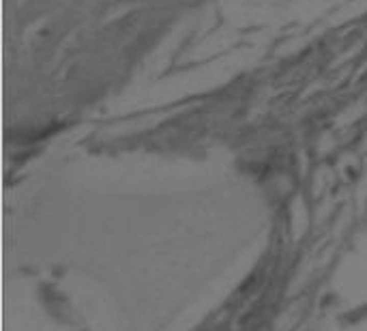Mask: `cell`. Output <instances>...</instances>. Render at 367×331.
<instances>
[{
    "label": "cell",
    "instance_id": "6da1fadb",
    "mask_svg": "<svg viewBox=\"0 0 367 331\" xmlns=\"http://www.w3.org/2000/svg\"><path fill=\"white\" fill-rule=\"evenodd\" d=\"M264 245L258 202L222 174H65L17 204L5 331H193Z\"/></svg>",
    "mask_w": 367,
    "mask_h": 331
}]
</instances>
